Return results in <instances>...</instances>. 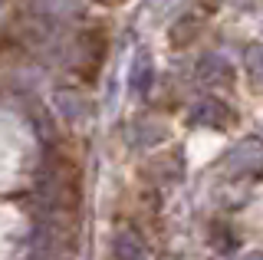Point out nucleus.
Listing matches in <instances>:
<instances>
[{
  "label": "nucleus",
  "instance_id": "obj_2",
  "mask_svg": "<svg viewBox=\"0 0 263 260\" xmlns=\"http://www.w3.org/2000/svg\"><path fill=\"white\" fill-rule=\"evenodd\" d=\"M243 260H263V254H247Z\"/></svg>",
  "mask_w": 263,
  "mask_h": 260
},
{
  "label": "nucleus",
  "instance_id": "obj_1",
  "mask_svg": "<svg viewBox=\"0 0 263 260\" xmlns=\"http://www.w3.org/2000/svg\"><path fill=\"white\" fill-rule=\"evenodd\" d=\"M112 254H115V260H148L145 244L138 240L135 234H125V231L112 240Z\"/></svg>",
  "mask_w": 263,
  "mask_h": 260
}]
</instances>
